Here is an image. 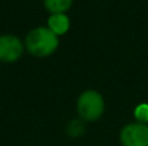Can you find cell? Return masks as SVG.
<instances>
[{
	"instance_id": "obj_1",
	"label": "cell",
	"mask_w": 148,
	"mask_h": 146,
	"mask_svg": "<svg viewBox=\"0 0 148 146\" xmlns=\"http://www.w3.org/2000/svg\"><path fill=\"white\" fill-rule=\"evenodd\" d=\"M23 44L27 53L38 58H44L52 56L57 51L60 40L59 36L55 35L47 26H38L26 34Z\"/></svg>"
},
{
	"instance_id": "obj_2",
	"label": "cell",
	"mask_w": 148,
	"mask_h": 146,
	"mask_svg": "<svg viewBox=\"0 0 148 146\" xmlns=\"http://www.w3.org/2000/svg\"><path fill=\"white\" fill-rule=\"evenodd\" d=\"M77 114L83 122H95L104 114L105 102L103 96L95 89H86L78 96Z\"/></svg>"
},
{
	"instance_id": "obj_3",
	"label": "cell",
	"mask_w": 148,
	"mask_h": 146,
	"mask_svg": "<svg viewBox=\"0 0 148 146\" xmlns=\"http://www.w3.org/2000/svg\"><path fill=\"white\" fill-rule=\"evenodd\" d=\"M23 40L13 34L0 35V64H14L25 53Z\"/></svg>"
},
{
	"instance_id": "obj_4",
	"label": "cell",
	"mask_w": 148,
	"mask_h": 146,
	"mask_svg": "<svg viewBox=\"0 0 148 146\" xmlns=\"http://www.w3.org/2000/svg\"><path fill=\"white\" fill-rule=\"evenodd\" d=\"M120 141L122 146H148V124L129 123L121 129Z\"/></svg>"
},
{
	"instance_id": "obj_5",
	"label": "cell",
	"mask_w": 148,
	"mask_h": 146,
	"mask_svg": "<svg viewBox=\"0 0 148 146\" xmlns=\"http://www.w3.org/2000/svg\"><path fill=\"white\" fill-rule=\"evenodd\" d=\"M47 27L56 36H64L70 30V18L66 13H55L47 18Z\"/></svg>"
},
{
	"instance_id": "obj_6",
	"label": "cell",
	"mask_w": 148,
	"mask_h": 146,
	"mask_svg": "<svg viewBox=\"0 0 148 146\" xmlns=\"http://www.w3.org/2000/svg\"><path fill=\"white\" fill-rule=\"evenodd\" d=\"M74 0H43V7L49 14L68 13L72 8Z\"/></svg>"
},
{
	"instance_id": "obj_7",
	"label": "cell",
	"mask_w": 148,
	"mask_h": 146,
	"mask_svg": "<svg viewBox=\"0 0 148 146\" xmlns=\"http://www.w3.org/2000/svg\"><path fill=\"white\" fill-rule=\"evenodd\" d=\"M84 131H86V126H84V122L82 119H73L68 123L66 126V133L69 137L73 139H78V137L83 136Z\"/></svg>"
},
{
	"instance_id": "obj_8",
	"label": "cell",
	"mask_w": 148,
	"mask_h": 146,
	"mask_svg": "<svg viewBox=\"0 0 148 146\" xmlns=\"http://www.w3.org/2000/svg\"><path fill=\"white\" fill-rule=\"evenodd\" d=\"M134 116L139 123L148 124V103H140L134 110Z\"/></svg>"
}]
</instances>
